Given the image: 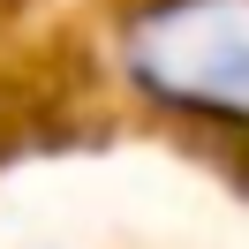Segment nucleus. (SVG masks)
<instances>
[{"instance_id": "nucleus-1", "label": "nucleus", "mask_w": 249, "mask_h": 249, "mask_svg": "<svg viewBox=\"0 0 249 249\" xmlns=\"http://www.w3.org/2000/svg\"><path fill=\"white\" fill-rule=\"evenodd\" d=\"M113 53L143 106L249 136V0H136Z\"/></svg>"}]
</instances>
